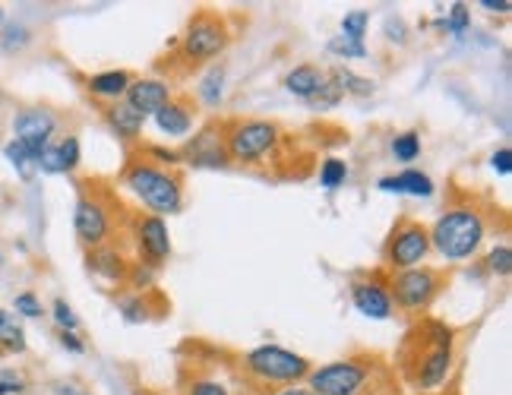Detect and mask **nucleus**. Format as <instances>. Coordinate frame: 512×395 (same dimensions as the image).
Here are the masks:
<instances>
[{
	"label": "nucleus",
	"mask_w": 512,
	"mask_h": 395,
	"mask_svg": "<svg viewBox=\"0 0 512 395\" xmlns=\"http://www.w3.org/2000/svg\"><path fill=\"white\" fill-rule=\"evenodd\" d=\"M430 247L437 250L443 260L449 263H462L468 256H475L484 234H487V225H484V215L478 209H449L443 212L437 225L430 231Z\"/></svg>",
	"instance_id": "1"
},
{
	"label": "nucleus",
	"mask_w": 512,
	"mask_h": 395,
	"mask_svg": "<svg viewBox=\"0 0 512 395\" xmlns=\"http://www.w3.org/2000/svg\"><path fill=\"white\" fill-rule=\"evenodd\" d=\"M124 184L136 193L146 209H152V215H174L181 212L184 206V187H181V177L152 165V162H133L124 174Z\"/></svg>",
	"instance_id": "2"
},
{
	"label": "nucleus",
	"mask_w": 512,
	"mask_h": 395,
	"mask_svg": "<svg viewBox=\"0 0 512 395\" xmlns=\"http://www.w3.org/2000/svg\"><path fill=\"white\" fill-rule=\"evenodd\" d=\"M418 332L427 342V348H424V354H418L415 386L421 392H433V389H440L452 373V345H456V332L440 320H427Z\"/></svg>",
	"instance_id": "3"
},
{
	"label": "nucleus",
	"mask_w": 512,
	"mask_h": 395,
	"mask_svg": "<svg viewBox=\"0 0 512 395\" xmlns=\"http://www.w3.org/2000/svg\"><path fill=\"white\" fill-rule=\"evenodd\" d=\"M244 370L263 383H298L310 373V361L282 345H260L244 354Z\"/></svg>",
	"instance_id": "4"
},
{
	"label": "nucleus",
	"mask_w": 512,
	"mask_h": 395,
	"mask_svg": "<svg viewBox=\"0 0 512 395\" xmlns=\"http://www.w3.org/2000/svg\"><path fill=\"white\" fill-rule=\"evenodd\" d=\"M275 143H279V127L269 121H238L225 133L228 162H241V165L260 162L263 155L275 149Z\"/></svg>",
	"instance_id": "5"
},
{
	"label": "nucleus",
	"mask_w": 512,
	"mask_h": 395,
	"mask_svg": "<svg viewBox=\"0 0 512 395\" xmlns=\"http://www.w3.org/2000/svg\"><path fill=\"white\" fill-rule=\"evenodd\" d=\"M313 395H361L370 380V364L361 358L332 361L307 373Z\"/></svg>",
	"instance_id": "6"
},
{
	"label": "nucleus",
	"mask_w": 512,
	"mask_h": 395,
	"mask_svg": "<svg viewBox=\"0 0 512 395\" xmlns=\"http://www.w3.org/2000/svg\"><path fill=\"white\" fill-rule=\"evenodd\" d=\"M228 26L215 13H196L184 32V57L193 64L215 61L228 48Z\"/></svg>",
	"instance_id": "7"
},
{
	"label": "nucleus",
	"mask_w": 512,
	"mask_h": 395,
	"mask_svg": "<svg viewBox=\"0 0 512 395\" xmlns=\"http://www.w3.org/2000/svg\"><path fill=\"white\" fill-rule=\"evenodd\" d=\"M389 298L392 304H399L402 310H424L440 291V272H433L427 266L396 272L389 282Z\"/></svg>",
	"instance_id": "8"
},
{
	"label": "nucleus",
	"mask_w": 512,
	"mask_h": 395,
	"mask_svg": "<svg viewBox=\"0 0 512 395\" xmlns=\"http://www.w3.org/2000/svg\"><path fill=\"white\" fill-rule=\"evenodd\" d=\"M10 127H13V140L23 143L38 158V155H42L51 146V140H54V133H57V114L51 108H42V105H29V108H19L13 114V124Z\"/></svg>",
	"instance_id": "9"
},
{
	"label": "nucleus",
	"mask_w": 512,
	"mask_h": 395,
	"mask_svg": "<svg viewBox=\"0 0 512 395\" xmlns=\"http://www.w3.org/2000/svg\"><path fill=\"white\" fill-rule=\"evenodd\" d=\"M427 253H430L427 228L418 225V222H402L396 231H392L389 244H386V263L396 272L418 269V266H424Z\"/></svg>",
	"instance_id": "10"
},
{
	"label": "nucleus",
	"mask_w": 512,
	"mask_h": 395,
	"mask_svg": "<svg viewBox=\"0 0 512 395\" xmlns=\"http://www.w3.org/2000/svg\"><path fill=\"white\" fill-rule=\"evenodd\" d=\"M73 231L80 237V244H86L89 250L105 247L111 241V215L108 206L95 196H80L73 209Z\"/></svg>",
	"instance_id": "11"
},
{
	"label": "nucleus",
	"mask_w": 512,
	"mask_h": 395,
	"mask_svg": "<svg viewBox=\"0 0 512 395\" xmlns=\"http://www.w3.org/2000/svg\"><path fill=\"white\" fill-rule=\"evenodd\" d=\"M136 250H140V263L159 269L171 256V234L159 215H146L136 222Z\"/></svg>",
	"instance_id": "12"
},
{
	"label": "nucleus",
	"mask_w": 512,
	"mask_h": 395,
	"mask_svg": "<svg viewBox=\"0 0 512 395\" xmlns=\"http://www.w3.org/2000/svg\"><path fill=\"white\" fill-rule=\"evenodd\" d=\"M124 102L133 111H140L143 117H149V114H155V111L171 102V86L165 83V79H155V76L133 79L127 95H124Z\"/></svg>",
	"instance_id": "13"
},
{
	"label": "nucleus",
	"mask_w": 512,
	"mask_h": 395,
	"mask_svg": "<svg viewBox=\"0 0 512 395\" xmlns=\"http://www.w3.org/2000/svg\"><path fill=\"white\" fill-rule=\"evenodd\" d=\"M187 162L196 168H225L228 152L222 146V133L215 127H206L203 133H196L193 143L187 146Z\"/></svg>",
	"instance_id": "14"
},
{
	"label": "nucleus",
	"mask_w": 512,
	"mask_h": 395,
	"mask_svg": "<svg viewBox=\"0 0 512 395\" xmlns=\"http://www.w3.org/2000/svg\"><path fill=\"white\" fill-rule=\"evenodd\" d=\"M351 301L370 320H389L392 316V298L380 282H354Z\"/></svg>",
	"instance_id": "15"
},
{
	"label": "nucleus",
	"mask_w": 512,
	"mask_h": 395,
	"mask_svg": "<svg viewBox=\"0 0 512 395\" xmlns=\"http://www.w3.org/2000/svg\"><path fill=\"white\" fill-rule=\"evenodd\" d=\"M89 269L98 275V279H105V282H127V272H130L124 253L108 247V244L89 250Z\"/></svg>",
	"instance_id": "16"
},
{
	"label": "nucleus",
	"mask_w": 512,
	"mask_h": 395,
	"mask_svg": "<svg viewBox=\"0 0 512 395\" xmlns=\"http://www.w3.org/2000/svg\"><path fill=\"white\" fill-rule=\"evenodd\" d=\"M377 187L383 193H405V196H418V200H427V196L433 193V181L424 171H415V168H408L402 174H389Z\"/></svg>",
	"instance_id": "17"
},
{
	"label": "nucleus",
	"mask_w": 512,
	"mask_h": 395,
	"mask_svg": "<svg viewBox=\"0 0 512 395\" xmlns=\"http://www.w3.org/2000/svg\"><path fill=\"white\" fill-rule=\"evenodd\" d=\"M105 121H108V127L114 130V136H121V140H136V136L143 133L146 117H143L140 111H133V108L124 102V98H121V102L108 105Z\"/></svg>",
	"instance_id": "18"
},
{
	"label": "nucleus",
	"mask_w": 512,
	"mask_h": 395,
	"mask_svg": "<svg viewBox=\"0 0 512 395\" xmlns=\"http://www.w3.org/2000/svg\"><path fill=\"white\" fill-rule=\"evenodd\" d=\"M133 83V76L127 70H105V73H95L89 76L86 89L95 95V98H111V102H121V98L127 95Z\"/></svg>",
	"instance_id": "19"
},
{
	"label": "nucleus",
	"mask_w": 512,
	"mask_h": 395,
	"mask_svg": "<svg viewBox=\"0 0 512 395\" xmlns=\"http://www.w3.org/2000/svg\"><path fill=\"white\" fill-rule=\"evenodd\" d=\"M326 83V73L320 67H313V64H301V67H294L288 76H285V89L294 95V98H310L320 92V86Z\"/></svg>",
	"instance_id": "20"
},
{
	"label": "nucleus",
	"mask_w": 512,
	"mask_h": 395,
	"mask_svg": "<svg viewBox=\"0 0 512 395\" xmlns=\"http://www.w3.org/2000/svg\"><path fill=\"white\" fill-rule=\"evenodd\" d=\"M152 117H155V124H159V130H162L165 136H174V140H181V136H187L190 127H193V114H190V108L181 105V102H168L165 108H159Z\"/></svg>",
	"instance_id": "21"
},
{
	"label": "nucleus",
	"mask_w": 512,
	"mask_h": 395,
	"mask_svg": "<svg viewBox=\"0 0 512 395\" xmlns=\"http://www.w3.org/2000/svg\"><path fill=\"white\" fill-rule=\"evenodd\" d=\"M29 348L26 329L10 310L0 307V354H23Z\"/></svg>",
	"instance_id": "22"
},
{
	"label": "nucleus",
	"mask_w": 512,
	"mask_h": 395,
	"mask_svg": "<svg viewBox=\"0 0 512 395\" xmlns=\"http://www.w3.org/2000/svg\"><path fill=\"white\" fill-rule=\"evenodd\" d=\"M329 83L336 86L342 95L348 92V95H358V98H364V95H373L377 92V86H373V79H367V76H358V73H351L348 67H336L329 73Z\"/></svg>",
	"instance_id": "23"
},
{
	"label": "nucleus",
	"mask_w": 512,
	"mask_h": 395,
	"mask_svg": "<svg viewBox=\"0 0 512 395\" xmlns=\"http://www.w3.org/2000/svg\"><path fill=\"white\" fill-rule=\"evenodd\" d=\"M4 158H7V162H10V168L19 174V177H23V181H32V174L38 171V158L23 146V143H16V140H10L7 146H4Z\"/></svg>",
	"instance_id": "24"
},
{
	"label": "nucleus",
	"mask_w": 512,
	"mask_h": 395,
	"mask_svg": "<svg viewBox=\"0 0 512 395\" xmlns=\"http://www.w3.org/2000/svg\"><path fill=\"white\" fill-rule=\"evenodd\" d=\"M392 158H396V162H415V158L421 155V136L415 133V130H405V133H399L396 140H392Z\"/></svg>",
	"instance_id": "25"
},
{
	"label": "nucleus",
	"mask_w": 512,
	"mask_h": 395,
	"mask_svg": "<svg viewBox=\"0 0 512 395\" xmlns=\"http://www.w3.org/2000/svg\"><path fill=\"white\" fill-rule=\"evenodd\" d=\"M222 95H225V70L219 67V70H209L206 73V79L200 83V98L209 105V108H215L222 102Z\"/></svg>",
	"instance_id": "26"
},
{
	"label": "nucleus",
	"mask_w": 512,
	"mask_h": 395,
	"mask_svg": "<svg viewBox=\"0 0 512 395\" xmlns=\"http://www.w3.org/2000/svg\"><path fill=\"white\" fill-rule=\"evenodd\" d=\"M13 310H16L13 316H23V320H42L45 316V307L35 291H19L13 298Z\"/></svg>",
	"instance_id": "27"
},
{
	"label": "nucleus",
	"mask_w": 512,
	"mask_h": 395,
	"mask_svg": "<svg viewBox=\"0 0 512 395\" xmlns=\"http://www.w3.org/2000/svg\"><path fill=\"white\" fill-rule=\"evenodd\" d=\"M345 181H348V165L342 162V158H326L323 168H320V184L326 190H339Z\"/></svg>",
	"instance_id": "28"
},
{
	"label": "nucleus",
	"mask_w": 512,
	"mask_h": 395,
	"mask_svg": "<svg viewBox=\"0 0 512 395\" xmlns=\"http://www.w3.org/2000/svg\"><path fill=\"white\" fill-rule=\"evenodd\" d=\"M29 377L16 367H0V395H26Z\"/></svg>",
	"instance_id": "29"
},
{
	"label": "nucleus",
	"mask_w": 512,
	"mask_h": 395,
	"mask_svg": "<svg viewBox=\"0 0 512 395\" xmlns=\"http://www.w3.org/2000/svg\"><path fill=\"white\" fill-rule=\"evenodd\" d=\"M367 26H370V16H367L364 10H354V13H345V19H342V32H339V35L351 38V42H364Z\"/></svg>",
	"instance_id": "30"
},
{
	"label": "nucleus",
	"mask_w": 512,
	"mask_h": 395,
	"mask_svg": "<svg viewBox=\"0 0 512 395\" xmlns=\"http://www.w3.org/2000/svg\"><path fill=\"white\" fill-rule=\"evenodd\" d=\"M51 320H54V326L61 329V332H76V329H80V316L73 313V307L64 298H57L51 304Z\"/></svg>",
	"instance_id": "31"
},
{
	"label": "nucleus",
	"mask_w": 512,
	"mask_h": 395,
	"mask_svg": "<svg viewBox=\"0 0 512 395\" xmlns=\"http://www.w3.org/2000/svg\"><path fill=\"white\" fill-rule=\"evenodd\" d=\"M326 51H329V54H336V57H345V61H354V57H367L364 42H351V38H345V35L329 38Z\"/></svg>",
	"instance_id": "32"
},
{
	"label": "nucleus",
	"mask_w": 512,
	"mask_h": 395,
	"mask_svg": "<svg viewBox=\"0 0 512 395\" xmlns=\"http://www.w3.org/2000/svg\"><path fill=\"white\" fill-rule=\"evenodd\" d=\"M487 269L500 275V279H509V272H512V250L509 244H497L494 250L487 253Z\"/></svg>",
	"instance_id": "33"
},
{
	"label": "nucleus",
	"mask_w": 512,
	"mask_h": 395,
	"mask_svg": "<svg viewBox=\"0 0 512 395\" xmlns=\"http://www.w3.org/2000/svg\"><path fill=\"white\" fill-rule=\"evenodd\" d=\"M32 42V32L26 29V26H7L4 32H0V48H4V51H23L26 45Z\"/></svg>",
	"instance_id": "34"
},
{
	"label": "nucleus",
	"mask_w": 512,
	"mask_h": 395,
	"mask_svg": "<svg viewBox=\"0 0 512 395\" xmlns=\"http://www.w3.org/2000/svg\"><path fill=\"white\" fill-rule=\"evenodd\" d=\"M57 152H61V162H64V174L76 171L83 162V149H80V140L76 136H67V140L57 143Z\"/></svg>",
	"instance_id": "35"
},
{
	"label": "nucleus",
	"mask_w": 512,
	"mask_h": 395,
	"mask_svg": "<svg viewBox=\"0 0 512 395\" xmlns=\"http://www.w3.org/2000/svg\"><path fill=\"white\" fill-rule=\"evenodd\" d=\"M468 23H471V16H468V4H452V10H449V19H446V23H440V26H446L452 35H462V32L468 29Z\"/></svg>",
	"instance_id": "36"
},
{
	"label": "nucleus",
	"mask_w": 512,
	"mask_h": 395,
	"mask_svg": "<svg viewBox=\"0 0 512 395\" xmlns=\"http://www.w3.org/2000/svg\"><path fill=\"white\" fill-rule=\"evenodd\" d=\"M38 171L42 174H64V162H61V152H57V143H51L42 155H38Z\"/></svg>",
	"instance_id": "37"
},
{
	"label": "nucleus",
	"mask_w": 512,
	"mask_h": 395,
	"mask_svg": "<svg viewBox=\"0 0 512 395\" xmlns=\"http://www.w3.org/2000/svg\"><path fill=\"white\" fill-rule=\"evenodd\" d=\"M187 395H228V386L222 380H212V377H200L187 386Z\"/></svg>",
	"instance_id": "38"
},
{
	"label": "nucleus",
	"mask_w": 512,
	"mask_h": 395,
	"mask_svg": "<svg viewBox=\"0 0 512 395\" xmlns=\"http://www.w3.org/2000/svg\"><path fill=\"white\" fill-rule=\"evenodd\" d=\"M339 98H342V92H339L336 86H332V83H329V76H326V83L320 86L317 95L310 98V105H313V108H336V105H339Z\"/></svg>",
	"instance_id": "39"
},
{
	"label": "nucleus",
	"mask_w": 512,
	"mask_h": 395,
	"mask_svg": "<svg viewBox=\"0 0 512 395\" xmlns=\"http://www.w3.org/2000/svg\"><path fill=\"white\" fill-rule=\"evenodd\" d=\"M490 168H494L500 177L512 174V152H509V146H503V149H497L494 155H490Z\"/></svg>",
	"instance_id": "40"
},
{
	"label": "nucleus",
	"mask_w": 512,
	"mask_h": 395,
	"mask_svg": "<svg viewBox=\"0 0 512 395\" xmlns=\"http://www.w3.org/2000/svg\"><path fill=\"white\" fill-rule=\"evenodd\" d=\"M152 275H155V269L146 266V263H140L136 269L127 272V282H130L133 288H149V285H152Z\"/></svg>",
	"instance_id": "41"
},
{
	"label": "nucleus",
	"mask_w": 512,
	"mask_h": 395,
	"mask_svg": "<svg viewBox=\"0 0 512 395\" xmlns=\"http://www.w3.org/2000/svg\"><path fill=\"white\" fill-rule=\"evenodd\" d=\"M121 307H124V320L127 323H143L146 320V301L133 298V301H124Z\"/></svg>",
	"instance_id": "42"
},
{
	"label": "nucleus",
	"mask_w": 512,
	"mask_h": 395,
	"mask_svg": "<svg viewBox=\"0 0 512 395\" xmlns=\"http://www.w3.org/2000/svg\"><path fill=\"white\" fill-rule=\"evenodd\" d=\"M57 342H61V348H67V351H73V354H83V351H86L83 339H80L76 332H61V335H57Z\"/></svg>",
	"instance_id": "43"
},
{
	"label": "nucleus",
	"mask_w": 512,
	"mask_h": 395,
	"mask_svg": "<svg viewBox=\"0 0 512 395\" xmlns=\"http://www.w3.org/2000/svg\"><path fill=\"white\" fill-rule=\"evenodd\" d=\"M386 38H389V42H399V45H405V42H408L402 19H389V23H386Z\"/></svg>",
	"instance_id": "44"
},
{
	"label": "nucleus",
	"mask_w": 512,
	"mask_h": 395,
	"mask_svg": "<svg viewBox=\"0 0 512 395\" xmlns=\"http://www.w3.org/2000/svg\"><path fill=\"white\" fill-rule=\"evenodd\" d=\"M149 155L155 158V162H162V165H177V162H181V155H177V152L159 149V146H149Z\"/></svg>",
	"instance_id": "45"
},
{
	"label": "nucleus",
	"mask_w": 512,
	"mask_h": 395,
	"mask_svg": "<svg viewBox=\"0 0 512 395\" xmlns=\"http://www.w3.org/2000/svg\"><path fill=\"white\" fill-rule=\"evenodd\" d=\"M478 7H484L487 13H509V10H512L509 0H481Z\"/></svg>",
	"instance_id": "46"
},
{
	"label": "nucleus",
	"mask_w": 512,
	"mask_h": 395,
	"mask_svg": "<svg viewBox=\"0 0 512 395\" xmlns=\"http://www.w3.org/2000/svg\"><path fill=\"white\" fill-rule=\"evenodd\" d=\"M279 395H313L310 389H301V386H288V389H282Z\"/></svg>",
	"instance_id": "47"
},
{
	"label": "nucleus",
	"mask_w": 512,
	"mask_h": 395,
	"mask_svg": "<svg viewBox=\"0 0 512 395\" xmlns=\"http://www.w3.org/2000/svg\"><path fill=\"white\" fill-rule=\"evenodd\" d=\"M0 23H4V10H0Z\"/></svg>",
	"instance_id": "48"
},
{
	"label": "nucleus",
	"mask_w": 512,
	"mask_h": 395,
	"mask_svg": "<svg viewBox=\"0 0 512 395\" xmlns=\"http://www.w3.org/2000/svg\"><path fill=\"white\" fill-rule=\"evenodd\" d=\"M76 395H86V392H76Z\"/></svg>",
	"instance_id": "49"
},
{
	"label": "nucleus",
	"mask_w": 512,
	"mask_h": 395,
	"mask_svg": "<svg viewBox=\"0 0 512 395\" xmlns=\"http://www.w3.org/2000/svg\"><path fill=\"white\" fill-rule=\"evenodd\" d=\"M0 263H4V256H0Z\"/></svg>",
	"instance_id": "50"
}]
</instances>
